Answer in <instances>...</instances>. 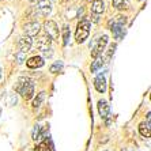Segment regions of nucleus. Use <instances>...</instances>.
Returning <instances> with one entry per match:
<instances>
[{"instance_id":"f257e3e1","label":"nucleus","mask_w":151,"mask_h":151,"mask_svg":"<svg viewBox=\"0 0 151 151\" xmlns=\"http://www.w3.org/2000/svg\"><path fill=\"white\" fill-rule=\"evenodd\" d=\"M15 91L22 94V97L25 99L33 98V95H34V84H33L32 79H29L26 76L19 78L17 86H15Z\"/></svg>"},{"instance_id":"f03ea898","label":"nucleus","mask_w":151,"mask_h":151,"mask_svg":"<svg viewBox=\"0 0 151 151\" xmlns=\"http://www.w3.org/2000/svg\"><path fill=\"white\" fill-rule=\"evenodd\" d=\"M90 27H91V23L88 19H82L79 22V25L76 27V33H75V38L76 42H83L84 40L88 37V33H90Z\"/></svg>"},{"instance_id":"7ed1b4c3","label":"nucleus","mask_w":151,"mask_h":151,"mask_svg":"<svg viewBox=\"0 0 151 151\" xmlns=\"http://www.w3.org/2000/svg\"><path fill=\"white\" fill-rule=\"evenodd\" d=\"M108 35H102V37H99L98 40H95L94 45H93V49H91V56L94 57V59H97V57L101 56V53L104 52V49H105L106 44H108Z\"/></svg>"},{"instance_id":"20e7f679","label":"nucleus","mask_w":151,"mask_h":151,"mask_svg":"<svg viewBox=\"0 0 151 151\" xmlns=\"http://www.w3.org/2000/svg\"><path fill=\"white\" fill-rule=\"evenodd\" d=\"M44 30H45V34L48 35L50 40H57L59 38V27H57L56 22L46 21L45 23H44Z\"/></svg>"},{"instance_id":"39448f33","label":"nucleus","mask_w":151,"mask_h":151,"mask_svg":"<svg viewBox=\"0 0 151 151\" xmlns=\"http://www.w3.org/2000/svg\"><path fill=\"white\" fill-rule=\"evenodd\" d=\"M23 30H25L26 33V37H35V35L40 33V30H41V26H40L38 22H29V23H26L25 27H23Z\"/></svg>"},{"instance_id":"423d86ee","label":"nucleus","mask_w":151,"mask_h":151,"mask_svg":"<svg viewBox=\"0 0 151 151\" xmlns=\"http://www.w3.org/2000/svg\"><path fill=\"white\" fill-rule=\"evenodd\" d=\"M37 11H38L41 15H44V17L50 14V11H52V4H50V1L49 0H40L38 4H37Z\"/></svg>"},{"instance_id":"0eeeda50","label":"nucleus","mask_w":151,"mask_h":151,"mask_svg":"<svg viewBox=\"0 0 151 151\" xmlns=\"http://www.w3.org/2000/svg\"><path fill=\"white\" fill-rule=\"evenodd\" d=\"M33 45V40L30 38V37H21L19 38V41H18V46H19V49H21V52L23 53H27L29 50H30V48H32Z\"/></svg>"},{"instance_id":"6e6552de","label":"nucleus","mask_w":151,"mask_h":151,"mask_svg":"<svg viewBox=\"0 0 151 151\" xmlns=\"http://www.w3.org/2000/svg\"><path fill=\"white\" fill-rule=\"evenodd\" d=\"M50 44H52V40H50L46 34L41 35V37L37 40V48H38L41 52H44V50H46V49H49Z\"/></svg>"},{"instance_id":"1a4fd4ad","label":"nucleus","mask_w":151,"mask_h":151,"mask_svg":"<svg viewBox=\"0 0 151 151\" xmlns=\"http://www.w3.org/2000/svg\"><path fill=\"white\" fill-rule=\"evenodd\" d=\"M44 64H45V61L41 56H33L29 60H26V65L29 68H41Z\"/></svg>"},{"instance_id":"9d476101","label":"nucleus","mask_w":151,"mask_h":151,"mask_svg":"<svg viewBox=\"0 0 151 151\" xmlns=\"http://www.w3.org/2000/svg\"><path fill=\"white\" fill-rule=\"evenodd\" d=\"M94 87L98 93H105L106 91V79L104 75H98L94 81Z\"/></svg>"},{"instance_id":"9b49d317","label":"nucleus","mask_w":151,"mask_h":151,"mask_svg":"<svg viewBox=\"0 0 151 151\" xmlns=\"http://www.w3.org/2000/svg\"><path fill=\"white\" fill-rule=\"evenodd\" d=\"M98 112L102 119H108V117L110 116V108H109V105H108V102L104 101V99H101V101L98 102Z\"/></svg>"},{"instance_id":"f8f14e48","label":"nucleus","mask_w":151,"mask_h":151,"mask_svg":"<svg viewBox=\"0 0 151 151\" xmlns=\"http://www.w3.org/2000/svg\"><path fill=\"white\" fill-rule=\"evenodd\" d=\"M105 10V3L102 1V0H94L91 4V11L94 15H99L104 12Z\"/></svg>"},{"instance_id":"ddd939ff","label":"nucleus","mask_w":151,"mask_h":151,"mask_svg":"<svg viewBox=\"0 0 151 151\" xmlns=\"http://www.w3.org/2000/svg\"><path fill=\"white\" fill-rule=\"evenodd\" d=\"M139 132L142 136L150 137V123H140L139 124Z\"/></svg>"},{"instance_id":"4468645a","label":"nucleus","mask_w":151,"mask_h":151,"mask_svg":"<svg viewBox=\"0 0 151 151\" xmlns=\"http://www.w3.org/2000/svg\"><path fill=\"white\" fill-rule=\"evenodd\" d=\"M44 98H45V93L41 91L37 94V97L34 98V101H33V108H40L42 104V101H44Z\"/></svg>"},{"instance_id":"2eb2a0df","label":"nucleus","mask_w":151,"mask_h":151,"mask_svg":"<svg viewBox=\"0 0 151 151\" xmlns=\"http://www.w3.org/2000/svg\"><path fill=\"white\" fill-rule=\"evenodd\" d=\"M112 32H113V34H114V37L116 38H120L121 35H124V26H119V25H113V27H112Z\"/></svg>"},{"instance_id":"dca6fc26","label":"nucleus","mask_w":151,"mask_h":151,"mask_svg":"<svg viewBox=\"0 0 151 151\" xmlns=\"http://www.w3.org/2000/svg\"><path fill=\"white\" fill-rule=\"evenodd\" d=\"M113 7L117 8V10H125L128 7V4H127L125 0H113Z\"/></svg>"},{"instance_id":"f3484780","label":"nucleus","mask_w":151,"mask_h":151,"mask_svg":"<svg viewBox=\"0 0 151 151\" xmlns=\"http://www.w3.org/2000/svg\"><path fill=\"white\" fill-rule=\"evenodd\" d=\"M102 64H104V60H102V57L101 56L97 57V59H95V61L93 63V65H91V71H93V72H95V71L101 67Z\"/></svg>"},{"instance_id":"a211bd4d","label":"nucleus","mask_w":151,"mask_h":151,"mask_svg":"<svg viewBox=\"0 0 151 151\" xmlns=\"http://www.w3.org/2000/svg\"><path fill=\"white\" fill-rule=\"evenodd\" d=\"M68 40H70V29H68V26H64L63 27V42H64V45H67L68 44Z\"/></svg>"},{"instance_id":"6ab92c4d","label":"nucleus","mask_w":151,"mask_h":151,"mask_svg":"<svg viewBox=\"0 0 151 151\" xmlns=\"http://www.w3.org/2000/svg\"><path fill=\"white\" fill-rule=\"evenodd\" d=\"M35 150L37 151H50V144H48V142H44V143L38 144L37 147H35Z\"/></svg>"},{"instance_id":"aec40b11","label":"nucleus","mask_w":151,"mask_h":151,"mask_svg":"<svg viewBox=\"0 0 151 151\" xmlns=\"http://www.w3.org/2000/svg\"><path fill=\"white\" fill-rule=\"evenodd\" d=\"M61 68H63V63H61V61H56V63L50 67V72H57V71H60Z\"/></svg>"},{"instance_id":"412c9836","label":"nucleus","mask_w":151,"mask_h":151,"mask_svg":"<svg viewBox=\"0 0 151 151\" xmlns=\"http://www.w3.org/2000/svg\"><path fill=\"white\" fill-rule=\"evenodd\" d=\"M25 60H26V53H23V52H21V50H19V52L17 53V61L21 64V63H23Z\"/></svg>"},{"instance_id":"4be33fe9","label":"nucleus","mask_w":151,"mask_h":151,"mask_svg":"<svg viewBox=\"0 0 151 151\" xmlns=\"http://www.w3.org/2000/svg\"><path fill=\"white\" fill-rule=\"evenodd\" d=\"M15 104H17V95H15V94L10 95V98L7 99V105L8 106H12V105H15Z\"/></svg>"},{"instance_id":"5701e85b","label":"nucleus","mask_w":151,"mask_h":151,"mask_svg":"<svg viewBox=\"0 0 151 151\" xmlns=\"http://www.w3.org/2000/svg\"><path fill=\"white\" fill-rule=\"evenodd\" d=\"M40 135H41V132H40V127H38V125H35L34 131H33V139H34V140H38Z\"/></svg>"},{"instance_id":"b1692460","label":"nucleus","mask_w":151,"mask_h":151,"mask_svg":"<svg viewBox=\"0 0 151 151\" xmlns=\"http://www.w3.org/2000/svg\"><path fill=\"white\" fill-rule=\"evenodd\" d=\"M42 55H44V57H48V59H49V57H52V55H53L52 48H49V49L44 50V52H42ZM44 57H42V59H44Z\"/></svg>"},{"instance_id":"393cba45","label":"nucleus","mask_w":151,"mask_h":151,"mask_svg":"<svg viewBox=\"0 0 151 151\" xmlns=\"http://www.w3.org/2000/svg\"><path fill=\"white\" fill-rule=\"evenodd\" d=\"M0 79H1V68H0Z\"/></svg>"},{"instance_id":"a878e982","label":"nucleus","mask_w":151,"mask_h":151,"mask_svg":"<svg viewBox=\"0 0 151 151\" xmlns=\"http://www.w3.org/2000/svg\"><path fill=\"white\" fill-rule=\"evenodd\" d=\"M30 1H32V3H35V1H37V0H30Z\"/></svg>"},{"instance_id":"bb28decb","label":"nucleus","mask_w":151,"mask_h":151,"mask_svg":"<svg viewBox=\"0 0 151 151\" xmlns=\"http://www.w3.org/2000/svg\"><path fill=\"white\" fill-rule=\"evenodd\" d=\"M0 116H1V108H0Z\"/></svg>"},{"instance_id":"cd10ccee","label":"nucleus","mask_w":151,"mask_h":151,"mask_svg":"<svg viewBox=\"0 0 151 151\" xmlns=\"http://www.w3.org/2000/svg\"><path fill=\"white\" fill-rule=\"evenodd\" d=\"M49 1H50V0H49Z\"/></svg>"}]
</instances>
